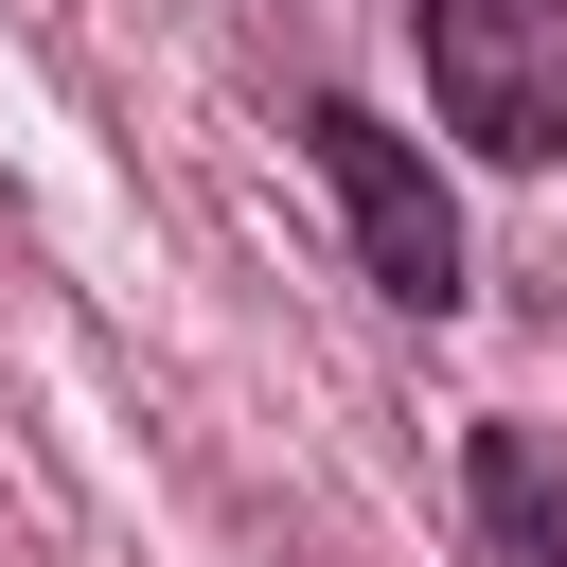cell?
Here are the masks:
<instances>
[{
    "mask_svg": "<svg viewBox=\"0 0 567 567\" xmlns=\"http://www.w3.org/2000/svg\"><path fill=\"white\" fill-rule=\"evenodd\" d=\"M301 142H319V177H337V213H354V266H372V301L443 319V301H461V213H443L425 142H390L354 89H319V106H301Z\"/></svg>",
    "mask_w": 567,
    "mask_h": 567,
    "instance_id": "6da1fadb",
    "label": "cell"
},
{
    "mask_svg": "<svg viewBox=\"0 0 567 567\" xmlns=\"http://www.w3.org/2000/svg\"><path fill=\"white\" fill-rule=\"evenodd\" d=\"M425 89L478 159H567V0H425Z\"/></svg>",
    "mask_w": 567,
    "mask_h": 567,
    "instance_id": "7a4b0ae2",
    "label": "cell"
},
{
    "mask_svg": "<svg viewBox=\"0 0 567 567\" xmlns=\"http://www.w3.org/2000/svg\"><path fill=\"white\" fill-rule=\"evenodd\" d=\"M461 549L478 567H567V425H478L461 443Z\"/></svg>",
    "mask_w": 567,
    "mask_h": 567,
    "instance_id": "3957f363",
    "label": "cell"
}]
</instances>
